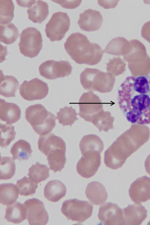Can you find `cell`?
<instances>
[{
	"label": "cell",
	"mask_w": 150,
	"mask_h": 225,
	"mask_svg": "<svg viewBox=\"0 0 150 225\" xmlns=\"http://www.w3.org/2000/svg\"><path fill=\"white\" fill-rule=\"evenodd\" d=\"M120 108L132 123H150V75L127 77L118 89Z\"/></svg>",
	"instance_id": "obj_1"
},
{
	"label": "cell",
	"mask_w": 150,
	"mask_h": 225,
	"mask_svg": "<svg viewBox=\"0 0 150 225\" xmlns=\"http://www.w3.org/2000/svg\"><path fill=\"white\" fill-rule=\"evenodd\" d=\"M150 135L149 129L145 125L133 123L105 151L106 166L112 169L121 167L128 157L148 141Z\"/></svg>",
	"instance_id": "obj_2"
},
{
	"label": "cell",
	"mask_w": 150,
	"mask_h": 225,
	"mask_svg": "<svg viewBox=\"0 0 150 225\" xmlns=\"http://www.w3.org/2000/svg\"><path fill=\"white\" fill-rule=\"evenodd\" d=\"M64 47L71 59L80 64L96 65L101 60L104 52L99 45L91 42L85 35L79 32L69 36Z\"/></svg>",
	"instance_id": "obj_3"
},
{
	"label": "cell",
	"mask_w": 150,
	"mask_h": 225,
	"mask_svg": "<svg viewBox=\"0 0 150 225\" xmlns=\"http://www.w3.org/2000/svg\"><path fill=\"white\" fill-rule=\"evenodd\" d=\"M25 115L34 131L40 135L49 133L56 125V116L40 104L29 106L25 110Z\"/></svg>",
	"instance_id": "obj_4"
},
{
	"label": "cell",
	"mask_w": 150,
	"mask_h": 225,
	"mask_svg": "<svg viewBox=\"0 0 150 225\" xmlns=\"http://www.w3.org/2000/svg\"><path fill=\"white\" fill-rule=\"evenodd\" d=\"M80 81L83 87L87 90L106 93L112 90L115 78L108 72L86 68L81 74Z\"/></svg>",
	"instance_id": "obj_5"
},
{
	"label": "cell",
	"mask_w": 150,
	"mask_h": 225,
	"mask_svg": "<svg viewBox=\"0 0 150 225\" xmlns=\"http://www.w3.org/2000/svg\"><path fill=\"white\" fill-rule=\"evenodd\" d=\"M38 146L39 150L47 156L49 163H58L66 159L65 142L53 133L40 135Z\"/></svg>",
	"instance_id": "obj_6"
},
{
	"label": "cell",
	"mask_w": 150,
	"mask_h": 225,
	"mask_svg": "<svg viewBox=\"0 0 150 225\" xmlns=\"http://www.w3.org/2000/svg\"><path fill=\"white\" fill-rule=\"evenodd\" d=\"M42 36L36 28L29 27L23 30L20 35L18 44L21 53L31 58L36 56L42 47Z\"/></svg>",
	"instance_id": "obj_7"
},
{
	"label": "cell",
	"mask_w": 150,
	"mask_h": 225,
	"mask_svg": "<svg viewBox=\"0 0 150 225\" xmlns=\"http://www.w3.org/2000/svg\"><path fill=\"white\" fill-rule=\"evenodd\" d=\"M93 210L89 202L74 199L64 201L61 211L68 219L81 223L91 216Z\"/></svg>",
	"instance_id": "obj_8"
},
{
	"label": "cell",
	"mask_w": 150,
	"mask_h": 225,
	"mask_svg": "<svg viewBox=\"0 0 150 225\" xmlns=\"http://www.w3.org/2000/svg\"><path fill=\"white\" fill-rule=\"evenodd\" d=\"M80 116L86 121L91 122L103 110L99 98L92 91L83 93L79 100Z\"/></svg>",
	"instance_id": "obj_9"
},
{
	"label": "cell",
	"mask_w": 150,
	"mask_h": 225,
	"mask_svg": "<svg viewBox=\"0 0 150 225\" xmlns=\"http://www.w3.org/2000/svg\"><path fill=\"white\" fill-rule=\"evenodd\" d=\"M70 25V19L66 13L55 12L46 25V36L51 41L60 40L64 37Z\"/></svg>",
	"instance_id": "obj_10"
},
{
	"label": "cell",
	"mask_w": 150,
	"mask_h": 225,
	"mask_svg": "<svg viewBox=\"0 0 150 225\" xmlns=\"http://www.w3.org/2000/svg\"><path fill=\"white\" fill-rule=\"evenodd\" d=\"M72 69L70 63L65 61L47 60L42 63L39 68L40 75L49 79L67 76L71 74Z\"/></svg>",
	"instance_id": "obj_11"
},
{
	"label": "cell",
	"mask_w": 150,
	"mask_h": 225,
	"mask_svg": "<svg viewBox=\"0 0 150 225\" xmlns=\"http://www.w3.org/2000/svg\"><path fill=\"white\" fill-rule=\"evenodd\" d=\"M48 90L47 83L37 78L29 81H25L19 87L21 96L28 101L44 98L47 95Z\"/></svg>",
	"instance_id": "obj_12"
},
{
	"label": "cell",
	"mask_w": 150,
	"mask_h": 225,
	"mask_svg": "<svg viewBox=\"0 0 150 225\" xmlns=\"http://www.w3.org/2000/svg\"><path fill=\"white\" fill-rule=\"evenodd\" d=\"M23 204L26 211V219L29 224L45 225L47 223L48 215L41 201L33 198L26 200Z\"/></svg>",
	"instance_id": "obj_13"
},
{
	"label": "cell",
	"mask_w": 150,
	"mask_h": 225,
	"mask_svg": "<svg viewBox=\"0 0 150 225\" xmlns=\"http://www.w3.org/2000/svg\"><path fill=\"white\" fill-rule=\"evenodd\" d=\"M76 166L78 173L82 177L89 178L97 171L101 163L100 153L90 152L82 154Z\"/></svg>",
	"instance_id": "obj_14"
},
{
	"label": "cell",
	"mask_w": 150,
	"mask_h": 225,
	"mask_svg": "<svg viewBox=\"0 0 150 225\" xmlns=\"http://www.w3.org/2000/svg\"><path fill=\"white\" fill-rule=\"evenodd\" d=\"M98 217L104 225H125L122 209L115 204L108 202L101 206Z\"/></svg>",
	"instance_id": "obj_15"
},
{
	"label": "cell",
	"mask_w": 150,
	"mask_h": 225,
	"mask_svg": "<svg viewBox=\"0 0 150 225\" xmlns=\"http://www.w3.org/2000/svg\"><path fill=\"white\" fill-rule=\"evenodd\" d=\"M129 196L134 202L139 203L150 199V178L143 176L136 179L131 185Z\"/></svg>",
	"instance_id": "obj_16"
},
{
	"label": "cell",
	"mask_w": 150,
	"mask_h": 225,
	"mask_svg": "<svg viewBox=\"0 0 150 225\" xmlns=\"http://www.w3.org/2000/svg\"><path fill=\"white\" fill-rule=\"evenodd\" d=\"M103 20L102 16L99 11L88 9L80 14L77 23L82 30L92 31L99 29Z\"/></svg>",
	"instance_id": "obj_17"
},
{
	"label": "cell",
	"mask_w": 150,
	"mask_h": 225,
	"mask_svg": "<svg viewBox=\"0 0 150 225\" xmlns=\"http://www.w3.org/2000/svg\"><path fill=\"white\" fill-rule=\"evenodd\" d=\"M122 211L125 225H140L147 216V210L139 203L129 205Z\"/></svg>",
	"instance_id": "obj_18"
},
{
	"label": "cell",
	"mask_w": 150,
	"mask_h": 225,
	"mask_svg": "<svg viewBox=\"0 0 150 225\" xmlns=\"http://www.w3.org/2000/svg\"><path fill=\"white\" fill-rule=\"evenodd\" d=\"M85 193L89 201L96 205L103 204L108 197L105 188L100 183L97 181L89 183L86 188Z\"/></svg>",
	"instance_id": "obj_19"
},
{
	"label": "cell",
	"mask_w": 150,
	"mask_h": 225,
	"mask_svg": "<svg viewBox=\"0 0 150 225\" xmlns=\"http://www.w3.org/2000/svg\"><path fill=\"white\" fill-rule=\"evenodd\" d=\"M21 114V110L17 105L0 99V118L1 120L7 124L13 123L20 119Z\"/></svg>",
	"instance_id": "obj_20"
},
{
	"label": "cell",
	"mask_w": 150,
	"mask_h": 225,
	"mask_svg": "<svg viewBox=\"0 0 150 225\" xmlns=\"http://www.w3.org/2000/svg\"><path fill=\"white\" fill-rule=\"evenodd\" d=\"M64 185L59 180H53L45 185L44 191L45 197L49 201L56 202L64 197L66 192Z\"/></svg>",
	"instance_id": "obj_21"
},
{
	"label": "cell",
	"mask_w": 150,
	"mask_h": 225,
	"mask_svg": "<svg viewBox=\"0 0 150 225\" xmlns=\"http://www.w3.org/2000/svg\"><path fill=\"white\" fill-rule=\"evenodd\" d=\"M79 147L82 154L89 152L100 153L103 149L104 144L99 137L94 134H89L82 138Z\"/></svg>",
	"instance_id": "obj_22"
},
{
	"label": "cell",
	"mask_w": 150,
	"mask_h": 225,
	"mask_svg": "<svg viewBox=\"0 0 150 225\" xmlns=\"http://www.w3.org/2000/svg\"><path fill=\"white\" fill-rule=\"evenodd\" d=\"M27 12L28 18L34 23H41L49 14L48 6L47 3L37 0L28 8Z\"/></svg>",
	"instance_id": "obj_23"
},
{
	"label": "cell",
	"mask_w": 150,
	"mask_h": 225,
	"mask_svg": "<svg viewBox=\"0 0 150 225\" xmlns=\"http://www.w3.org/2000/svg\"><path fill=\"white\" fill-rule=\"evenodd\" d=\"M26 217V211L23 204L18 202H15L6 208L4 218L8 222L18 224L25 219Z\"/></svg>",
	"instance_id": "obj_24"
},
{
	"label": "cell",
	"mask_w": 150,
	"mask_h": 225,
	"mask_svg": "<svg viewBox=\"0 0 150 225\" xmlns=\"http://www.w3.org/2000/svg\"><path fill=\"white\" fill-rule=\"evenodd\" d=\"M129 45V41L124 37H119L111 40L104 52L115 56L124 55L127 52Z\"/></svg>",
	"instance_id": "obj_25"
},
{
	"label": "cell",
	"mask_w": 150,
	"mask_h": 225,
	"mask_svg": "<svg viewBox=\"0 0 150 225\" xmlns=\"http://www.w3.org/2000/svg\"><path fill=\"white\" fill-rule=\"evenodd\" d=\"M18 191L16 185L13 183H3L0 186V203L9 205L14 202L18 197Z\"/></svg>",
	"instance_id": "obj_26"
},
{
	"label": "cell",
	"mask_w": 150,
	"mask_h": 225,
	"mask_svg": "<svg viewBox=\"0 0 150 225\" xmlns=\"http://www.w3.org/2000/svg\"><path fill=\"white\" fill-rule=\"evenodd\" d=\"M19 83L14 77L1 74L0 93L6 97H14Z\"/></svg>",
	"instance_id": "obj_27"
},
{
	"label": "cell",
	"mask_w": 150,
	"mask_h": 225,
	"mask_svg": "<svg viewBox=\"0 0 150 225\" xmlns=\"http://www.w3.org/2000/svg\"><path fill=\"white\" fill-rule=\"evenodd\" d=\"M10 152L14 160L18 159L20 161L28 159L31 156L32 151L28 142L20 139L13 144Z\"/></svg>",
	"instance_id": "obj_28"
},
{
	"label": "cell",
	"mask_w": 150,
	"mask_h": 225,
	"mask_svg": "<svg viewBox=\"0 0 150 225\" xmlns=\"http://www.w3.org/2000/svg\"><path fill=\"white\" fill-rule=\"evenodd\" d=\"M0 40L6 44L14 42L19 36L18 30L11 23L0 24Z\"/></svg>",
	"instance_id": "obj_29"
},
{
	"label": "cell",
	"mask_w": 150,
	"mask_h": 225,
	"mask_svg": "<svg viewBox=\"0 0 150 225\" xmlns=\"http://www.w3.org/2000/svg\"><path fill=\"white\" fill-rule=\"evenodd\" d=\"M28 175L31 180L37 183L46 180L49 176L47 166L37 162L29 169Z\"/></svg>",
	"instance_id": "obj_30"
},
{
	"label": "cell",
	"mask_w": 150,
	"mask_h": 225,
	"mask_svg": "<svg viewBox=\"0 0 150 225\" xmlns=\"http://www.w3.org/2000/svg\"><path fill=\"white\" fill-rule=\"evenodd\" d=\"M15 164L13 158L9 157H1L0 179L7 180L11 179L15 174Z\"/></svg>",
	"instance_id": "obj_31"
},
{
	"label": "cell",
	"mask_w": 150,
	"mask_h": 225,
	"mask_svg": "<svg viewBox=\"0 0 150 225\" xmlns=\"http://www.w3.org/2000/svg\"><path fill=\"white\" fill-rule=\"evenodd\" d=\"M57 118L59 123L63 126L71 125L76 120H78L77 117V113L76 110L72 107L65 106L60 108L59 111L57 113Z\"/></svg>",
	"instance_id": "obj_32"
},
{
	"label": "cell",
	"mask_w": 150,
	"mask_h": 225,
	"mask_svg": "<svg viewBox=\"0 0 150 225\" xmlns=\"http://www.w3.org/2000/svg\"><path fill=\"white\" fill-rule=\"evenodd\" d=\"M37 184L29 177L25 176L17 180L16 185L20 195L27 196L35 193L38 187Z\"/></svg>",
	"instance_id": "obj_33"
},
{
	"label": "cell",
	"mask_w": 150,
	"mask_h": 225,
	"mask_svg": "<svg viewBox=\"0 0 150 225\" xmlns=\"http://www.w3.org/2000/svg\"><path fill=\"white\" fill-rule=\"evenodd\" d=\"M0 22L4 24L8 23L12 20L13 16L14 5L10 0H0Z\"/></svg>",
	"instance_id": "obj_34"
},
{
	"label": "cell",
	"mask_w": 150,
	"mask_h": 225,
	"mask_svg": "<svg viewBox=\"0 0 150 225\" xmlns=\"http://www.w3.org/2000/svg\"><path fill=\"white\" fill-rule=\"evenodd\" d=\"M0 145L2 148L6 147L15 138L16 133L12 125L0 124Z\"/></svg>",
	"instance_id": "obj_35"
},
{
	"label": "cell",
	"mask_w": 150,
	"mask_h": 225,
	"mask_svg": "<svg viewBox=\"0 0 150 225\" xmlns=\"http://www.w3.org/2000/svg\"><path fill=\"white\" fill-rule=\"evenodd\" d=\"M106 65L107 72L113 76H117L122 73L125 66L123 61L119 57L110 59Z\"/></svg>",
	"instance_id": "obj_36"
},
{
	"label": "cell",
	"mask_w": 150,
	"mask_h": 225,
	"mask_svg": "<svg viewBox=\"0 0 150 225\" xmlns=\"http://www.w3.org/2000/svg\"><path fill=\"white\" fill-rule=\"evenodd\" d=\"M60 4L62 7L67 8L73 9L78 7L81 1L52 0Z\"/></svg>",
	"instance_id": "obj_37"
},
{
	"label": "cell",
	"mask_w": 150,
	"mask_h": 225,
	"mask_svg": "<svg viewBox=\"0 0 150 225\" xmlns=\"http://www.w3.org/2000/svg\"><path fill=\"white\" fill-rule=\"evenodd\" d=\"M141 32L142 36L150 43V21L143 25Z\"/></svg>",
	"instance_id": "obj_38"
},
{
	"label": "cell",
	"mask_w": 150,
	"mask_h": 225,
	"mask_svg": "<svg viewBox=\"0 0 150 225\" xmlns=\"http://www.w3.org/2000/svg\"><path fill=\"white\" fill-rule=\"evenodd\" d=\"M119 1H98L100 6L105 8L115 7L117 5Z\"/></svg>",
	"instance_id": "obj_39"
},
{
	"label": "cell",
	"mask_w": 150,
	"mask_h": 225,
	"mask_svg": "<svg viewBox=\"0 0 150 225\" xmlns=\"http://www.w3.org/2000/svg\"><path fill=\"white\" fill-rule=\"evenodd\" d=\"M16 1L19 6L23 7H27L28 8L35 1V0H16Z\"/></svg>",
	"instance_id": "obj_40"
},
{
	"label": "cell",
	"mask_w": 150,
	"mask_h": 225,
	"mask_svg": "<svg viewBox=\"0 0 150 225\" xmlns=\"http://www.w3.org/2000/svg\"><path fill=\"white\" fill-rule=\"evenodd\" d=\"M144 166L146 172L150 175V154L148 156L145 161Z\"/></svg>",
	"instance_id": "obj_41"
}]
</instances>
